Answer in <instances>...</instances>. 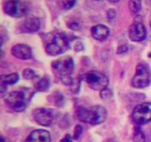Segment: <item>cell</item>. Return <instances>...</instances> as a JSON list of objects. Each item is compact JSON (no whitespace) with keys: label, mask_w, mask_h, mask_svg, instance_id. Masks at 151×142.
<instances>
[{"label":"cell","mask_w":151,"mask_h":142,"mask_svg":"<svg viewBox=\"0 0 151 142\" xmlns=\"http://www.w3.org/2000/svg\"><path fill=\"white\" fill-rule=\"evenodd\" d=\"M77 116L81 122L97 125L106 120L107 110L100 105L88 107H80L77 111Z\"/></svg>","instance_id":"6da1fadb"},{"label":"cell","mask_w":151,"mask_h":142,"mask_svg":"<svg viewBox=\"0 0 151 142\" xmlns=\"http://www.w3.org/2000/svg\"><path fill=\"white\" fill-rule=\"evenodd\" d=\"M30 90H19V91H13L9 93L6 96L5 101L14 110L21 112L24 110L27 107V102L30 99L29 95L33 94L30 93Z\"/></svg>","instance_id":"7a4b0ae2"},{"label":"cell","mask_w":151,"mask_h":142,"mask_svg":"<svg viewBox=\"0 0 151 142\" xmlns=\"http://www.w3.org/2000/svg\"><path fill=\"white\" fill-rule=\"evenodd\" d=\"M83 80L86 82L88 87L94 90L101 91L106 88L109 84V79L102 72L99 71L91 70L83 75Z\"/></svg>","instance_id":"3957f363"},{"label":"cell","mask_w":151,"mask_h":142,"mask_svg":"<svg viewBox=\"0 0 151 142\" xmlns=\"http://www.w3.org/2000/svg\"><path fill=\"white\" fill-rule=\"evenodd\" d=\"M69 47V40L63 33H56L50 42L46 47V51L49 55L55 56L66 51Z\"/></svg>","instance_id":"277c9868"},{"label":"cell","mask_w":151,"mask_h":142,"mask_svg":"<svg viewBox=\"0 0 151 142\" xmlns=\"http://www.w3.org/2000/svg\"><path fill=\"white\" fill-rule=\"evenodd\" d=\"M32 118L37 124L44 127H50L55 122L57 112L49 108H38L32 111Z\"/></svg>","instance_id":"5b68a950"},{"label":"cell","mask_w":151,"mask_h":142,"mask_svg":"<svg viewBox=\"0 0 151 142\" xmlns=\"http://www.w3.org/2000/svg\"><path fill=\"white\" fill-rule=\"evenodd\" d=\"M151 83V72L148 66L143 63L137 65L136 73L132 79V86L135 88H144Z\"/></svg>","instance_id":"8992f818"},{"label":"cell","mask_w":151,"mask_h":142,"mask_svg":"<svg viewBox=\"0 0 151 142\" xmlns=\"http://www.w3.org/2000/svg\"><path fill=\"white\" fill-rule=\"evenodd\" d=\"M132 119L137 124H145L151 121V102L137 105L132 112Z\"/></svg>","instance_id":"52a82bcc"},{"label":"cell","mask_w":151,"mask_h":142,"mask_svg":"<svg viewBox=\"0 0 151 142\" xmlns=\"http://www.w3.org/2000/svg\"><path fill=\"white\" fill-rule=\"evenodd\" d=\"M3 10L6 14L15 18L24 16L27 13L26 4L19 0H9L3 6Z\"/></svg>","instance_id":"ba28073f"},{"label":"cell","mask_w":151,"mask_h":142,"mask_svg":"<svg viewBox=\"0 0 151 142\" xmlns=\"http://www.w3.org/2000/svg\"><path fill=\"white\" fill-rule=\"evenodd\" d=\"M52 67L60 77L72 75L75 68L73 59L70 56H63L52 62Z\"/></svg>","instance_id":"9c48e42d"},{"label":"cell","mask_w":151,"mask_h":142,"mask_svg":"<svg viewBox=\"0 0 151 142\" xmlns=\"http://www.w3.org/2000/svg\"><path fill=\"white\" fill-rule=\"evenodd\" d=\"M147 36V31L145 25L140 22H134L130 26L128 31L129 38L134 42L142 41Z\"/></svg>","instance_id":"30bf717a"},{"label":"cell","mask_w":151,"mask_h":142,"mask_svg":"<svg viewBox=\"0 0 151 142\" xmlns=\"http://www.w3.org/2000/svg\"><path fill=\"white\" fill-rule=\"evenodd\" d=\"M11 53L16 58L22 60L30 59L32 56V50L27 44H18L13 46L11 49Z\"/></svg>","instance_id":"8fae6325"},{"label":"cell","mask_w":151,"mask_h":142,"mask_svg":"<svg viewBox=\"0 0 151 142\" xmlns=\"http://www.w3.org/2000/svg\"><path fill=\"white\" fill-rule=\"evenodd\" d=\"M25 142H51V135L45 130H34L27 138Z\"/></svg>","instance_id":"7c38bea8"},{"label":"cell","mask_w":151,"mask_h":142,"mask_svg":"<svg viewBox=\"0 0 151 142\" xmlns=\"http://www.w3.org/2000/svg\"><path fill=\"white\" fill-rule=\"evenodd\" d=\"M109 28L107 26L103 25H97L92 27L91 30V34L94 39L97 41H104L109 37Z\"/></svg>","instance_id":"4fadbf2b"},{"label":"cell","mask_w":151,"mask_h":142,"mask_svg":"<svg viewBox=\"0 0 151 142\" xmlns=\"http://www.w3.org/2000/svg\"><path fill=\"white\" fill-rule=\"evenodd\" d=\"M24 28L27 32L35 33L39 30L41 28V21L38 18L29 17L25 19L24 22Z\"/></svg>","instance_id":"5bb4252c"},{"label":"cell","mask_w":151,"mask_h":142,"mask_svg":"<svg viewBox=\"0 0 151 142\" xmlns=\"http://www.w3.org/2000/svg\"><path fill=\"white\" fill-rule=\"evenodd\" d=\"M19 75L16 72L14 73H10L8 75H1L0 78V82L1 84L7 85V84H14L19 81Z\"/></svg>","instance_id":"9a60e30c"},{"label":"cell","mask_w":151,"mask_h":142,"mask_svg":"<svg viewBox=\"0 0 151 142\" xmlns=\"http://www.w3.org/2000/svg\"><path fill=\"white\" fill-rule=\"evenodd\" d=\"M50 80L47 78H43L36 83V84H35V89L38 91L45 92L47 90H48V89L50 88Z\"/></svg>","instance_id":"2e32d148"},{"label":"cell","mask_w":151,"mask_h":142,"mask_svg":"<svg viewBox=\"0 0 151 142\" xmlns=\"http://www.w3.org/2000/svg\"><path fill=\"white\" fill-rule=\"evenodd\" d=\"M142 8V1L141 0H130L129 1V9L132 13H139Z\"/></svg>","instance_id":"e0dca14e"},{"label":"cell","mask_w":151,"mask_h":142,"mask_svg":"<svg viewBox=\"0 0 151 142\" xmlns=\"http://www.w3.org/2000/svg\"><path fill=\"white\" fill-rule=\"evenodd\" d=\"M133 140L134 142H146L145 135L139 128H137L134 132Z\"/></svg>","instance_id":"ac0fdd59"},{"label":"cell","mask_w":151,"mask_h":142,"mask_svg":"<svg viewBox=\"0 0 151 142\" xmlns=\"http://www.w3.org/2000/svg\"><path fill=\"white\" fill-rule=\"evenodd\" d=\"M22 75H23L24 79L31 80L33 79L35 77V72L30 68H26L22 72Z\"/></svg>","instance_id":"d6986e66"},{"label":"cell","mask_w":151,"mask_h":142,"mask_svg":"<svg viewBox=\"0 0 151 142\" xmlns=\"http://www.w3.org/2000/svg\"><path fill=\"white\" fill-rule=\"evenodd\" d=\"M112 96H113L112 91L110 89L107 88V87L100 91V96L104 100H109V99H110L112 97Z\"/></svg>","instance_id":"ffe728a7"},{"label":"cell","mask_w":151,"mask_h":142,"mask_svg":"<svg viewBox=\"0 0 151 142\" xmlns=\"http://www.w3.org/2000/svg\"><path fill=\"white\" fill-rule=\"evenodd\" d=\"M62 5L66 10H69L75 6L76 0H61Z\"/></svg>","instance_id":"44dd1931"},{"label":"cell","mask_w":151,"mask_h":142,"mask_svg":"<svg viewBox=\"0 0 151 142\" xmlns=\"http://www.w3.org/2000/svg\"><path fill=\"white\" fill-rule=\"evenodd\" d=\"M83 133V127L81 125H77L75 127V130H74V133H73V138L75 140H78L80 138L81 135Z\"/></svg>","instance_id":"7402d4cb"},{"label":"cell","mask_w":151,"mask_h":142,"mask_svg":"<svg viewBox=\"0 0 151 142\" xmlns=\"http://www.w3.org/2000/svg\"><path fill=\"white\" fill-rule=\"evenodd\" d=\"M67 26L68 28L73 30H78L81 28V24H80V22H78V21L76 20L71 21V22H68Z\"/></svg>","instance_id":"603a6c76"},{"label":"cell","mask_w":151,"mask_h":142,"mask_svg":"<svg viewBox=\"0 0 151 142\" xmlns=\"http://www.w3.org/2000/svg\"><path fill=\"white\" fill-rule=\"evenodd\" d=\"M128 50V47L126 45H121L118 47L117 53L118 54H122V53H125Z\"/></svg>","instance_id":"cb8c5ba5"},{"label":"cell","mask_w":151,"mask_h":142,"mask_svg":"<svg viewBox=\"0 0 151 142\" xmlns=\"http://www.w3.org/2000/svg\"><path fill=\"white\" fill-rule=\"evenodd\" d=\"M108 18H109V19H114V17L116 16V12H115V10H114V9H110V10H109V11H108Z\"/></svg>","instance_id":"d4e9b609"},{"label":"cell","mask_w":151,"mask_h":142,"mask_svg":"<svg viewBox=\"0 0 151 142\" xmlns=\"http://www.w3.org/2000/svg\"><path fill=\"white\" fill-rule=\"evenodd\" d=\"M60 142H73V140H72V138L71 137L70 135H66L61 139Z\"/></svg>","instance_id":"484cf974"},{"label":"cell","mask_w":151,"mask_h":142,"mask_svg":"<svg viewBox=\"0 0 151 142\" xmlns=\"http://www.w3.org/2000/svg\"><path fill=\"white\" fill-rule=\"evenodd\" d=\"M119 0H109V1H111V2H113V3H116V2H118Z\"/></svg>","instance_id":"4316f807"},{"label":"cell","mask_w":151,"mask_h":142,"mask_svg":"<svg viewBox=\"0 0 151 142\" xmlns=\"http://www.w3.org/2000/svg\"><path fill=\"white\" fill-rule=\"evenodd\" d=\"M1 142H4V139L3 138L2 136H1Z\"/></svg>","instance_id":"83f0119b"},{"label":"cell","mask_w":151,"mask_h":142,"mask_svg":"<svg viewBox=\"0 0 151 142\" xmlns=\"http://www.w3.org/2000/svg\"><path fill=\"white\" fill-rule=\"evenodd\" d=\"M150 28H151V21H150Z\"/></svg>","instance_id":"f1b7e54d"},{"label":"cell","mask_w":151,"mask_h":142,"mask_svg":"<svg viewBox=\"0 0 151 142\" xmlns=\"http://www.w3.org/2000/svg\"><path fill=\"white\" fill-rule=\"evenodd\" d=\"M96 1H100V0H96Z\"/></svg>","instance_id":"f546056e"}]
</instances>
